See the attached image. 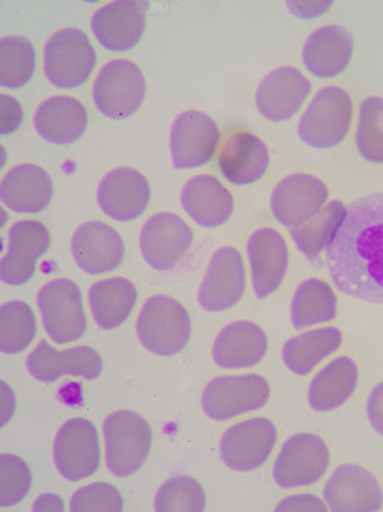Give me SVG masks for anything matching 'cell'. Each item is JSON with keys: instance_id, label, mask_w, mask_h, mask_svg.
Wrapping results in <instances>:
<instances>
[{"instance_id": "cell-21", "label": "cell", "mask_w": 383, "mask_h": 512, "mask_svg": "<svg viewBox=\"0 0 383 512\" xmlns=\"http://www.w3.org/2000/svg\"><path fill=\"white\" fill-rule=\"evenodd\" d=\"M91 29L99 45L109 52H130L147 29V4L137 0L109 2L94 12Z\"/></svg>"}, {"instance_id": "cell-27", "label": "cell", "mask_w": 383, "mask_h": 512, "mask_svg": "<svg viewBox=\"0 0 383 512\" xmlns=\"http://www.w3.org/2000/svg\"><path fill=\"white\" fill-rule=\"evenodd\" d=\"M181 206L203 228H218L234 217V194L215 176L191 177L181 191Z\"/></svg>"}, {"instance_id": "cell-24", "label": "cell", "mask_w": 383, "mask_h": 512, "mask_svg": "<svg viewBox=\"0 0 383 512\" xmlns=\"http://www.w3.org/2000/svg\"><path fill=\"white\" fill-rule=\"evenodd\" d=\"M217 165L227 183L251 186L266 176L269 150L266 143L251 131H232L220 143Z\"/></svg>"}, {"instance_id": "cell-38", "label": "cell", "mask_w": 383, "mask_h": 512, "mask_svg": "<svg viewBox=\"0 0 383 512\" xmlns=\"http://www.w3.org/2000/svg\"><path fill=\"white\" fill-rule=\"evenodd\" d=\"M157 512H203L206 509V492L196 478L179 475L167 480L155 495Z\"/></svg>"}, {"instance_id": "cell-4", "label": "cell", "mask_w": 383, "mask_h": 512, "mask_svg": "<svg viewBox=\"0 0 383 512\" xmlns=\"http://www.w3.org/2000/svg\"><path fill=\"white\" fill-rule=\"evenodd\" d=\"M106 467L118 478L132 477L149 460L152 426L132 410H116L103 422Z\"/></svg>"}, {"instance_id": "cell-23", "label": "cell", "mask_w": 383, "mask_h": 512, "mask_svg": "<svg viewBox=\"0 0 383 512\" xmlns=\"http://www.w3.org/2000/svg\"><path fill=\"white\" fill-rule=\"evenodd\" d=\"M322 494L334 512H377L383 507V490L377 477L351 463L332 472Z\"/></svg>"}, {"instance_id": "cell-28", "label": "cell", "mask_w": 383, "mask_h": 512, "mask_svg": "<svg viewBox=\"0 0 383 512\" xmlns=\"http://www.w3.org/2000/svg\"><path fill=\"white\" fill-rule=\"evenodd\" d=\"M0 200L21 215L41 213L53 200L52 176L40 165H16L2 179Z\"/></svg>"}, {"instance_id": "cell-35", "label": "cell", "mask_w": 383, "mask_h": 512, "mask_svg": "<svg viewBox=\"0 0 383 512\" xmlns=\"http://www.w3.org/2000/svg\"><path fill=\"white\" fill-rule=\"evenodd\" d=\"M38 322L28 303L12 300L0 307V349L4 354L24 353L33 344Z\"/></svg>"}, {"instance_id": "cell-34", "label": "cell", "mask_w": 383, "mask_h": 512, "mask_svg": "<svg viewBox=\"0 0 383 512\" xmlns=\"http://www.w3.org/2000/svg\"><path fill=\"white\" fill-rule=\"evenodd\" d=\"M346 217V206L341 201H329L317 215L302 223L300 227L290 230L293 244L303 256L310 261H317L322 252L327 251L334 235Z\"/></svg>"}, {"instance_id": "cell-41", "label": "cell", "mask_w": 383, "mask_h": 512, "mask_svg": "<svg viewBox=\"0 0 383 512\" xmlns=\"http://www.w3.org/2000/svg\"><path fill=\"white\" fill-rule=\"evenodd\" d=\"M23 118V108L19 101L7 94H2L0 97V133L4 137L12 135L14 131L19 130V126L23 125Z\"/></svg>"}, {"instance_id": "cell-8", "label": "cell", "mask_w": 383, "mask_h": 512, "mask_svg": "<svg viewBox=\"0 0 383 512\" xmlns=\"http://www.w3.org/2000/svg\"><path fill=\"white\" fill-rule=\"evenodd\" d=\"M45 332L57 344L79 341L87 332L84 296L77 283L67 278L53 279L36 296Z\"/></svg>"}, {"instance_id": "cell-19", "label": "cell", "mask_w": 383, "mask_h": 512, "mask_svg": "<svg viewBox=\"0 0 383 512\" xmlns=\"http://www.w3.org/2000/svg\"><path fill=\"white\" fill-rule=\"evenodd\" d=\"M149 179L133 167L108 172L98 186V205L106 217L128 223L142 217L150 205Z\"/></svg>"}, {"instance_id": "cell-16", "label": "cell", "mask_w": 383, "mask_h": 512, "mask_svg": "<svg viewBox=\"0 0 383 512\" xmlns=\"http://www.w3.org/2000/svg\"><path fill=\"white\" fill-rule=\"evenodd\" d=\"M312 94V82L302 70L278 67L264 75L256 91V108L264 120L285 123L297 116Z\"/></svg>"}, {"instance_id": "cell-17", "label": "cell", "mask_w": 383, "mask_h": 512, "mask_svg": "<svg viewBox=\"0 0 383 512\" xmlns=\"http://www.w3.org/2000/svg\"><path fill=\"white\" fill-rule=\"evenodd\" d=\"M247 259L251 266V283L259 300L278 291L290 271V249L275 228H258L247 240Z\"/></svg>"}, {"instance_id": "cell-15", "label": "cell", "mask_w": 383, "mask_h": 512, "mask_svg": "<svg viewBox=\"0 0 383 512\" xmlns=\"http://www.w3.org/2000/svg\"><path fill=\"white\" fill-rule=\"evenodd\" d=\"M331 193L319 177L305 172L290 174L271 194V213L281 227L293 230L317 215L329 203Z\"/></svg>"}, {"instance_id": "cell-46", "label": "cell", "mask_w": 383, "mask_h": 512, "mask_svg": "<svg viewBox=\"0 0 383 512\" xmlns=\"http://www.w3.org/2000/svg\"><path fill=\"white\" fill-rule=\"evenodd\" d=\"M35 511H65L62 497L55 494H45L38 497L35 502Z\"/></svg>"}, {"instance_id": "cell-44", "label": "cell", "mask_w": 383, "mask_h": 512, "mask_svg": "<svg viewBox=\"0 0 383 512\" xmlns=\"http://www.w3.org/2000/svg\"><path fill=\"white\" fill-rule=\"evenodd\" d=\"M285 6L295 18L315 19L331 11L334 2H286Z\"/></svg>"}, {"instance_id": "cell-3", "label": "cell", "mask_w": 383, "mask_h": 512, "mask_svg": "<svg viewBox=\"0 0 383 512\" xmlns=\"http://www.w3.org/2000/svg\"><path fill=\"white\" fill-rule=\"evenodd\" d=\"M353 99L338 86L322 87L298 121V137L317 150L338 147L353 125Z\"/></svg>"}, {"instance_id": "cell-39", "label": "cell", "mask_w": 383, "mask_h": 512, "mask_svg": "<svg viewBox=\"0 0 383 512\" xmlns=\"http://www.w3.org/2000/svg\"><path fill=\"white\" fill-rule=\"evenodd\" d=\"M33 485V473L19 456L4 453L0 456V506H18L26 499Z\"/></svg>"}, {"instance_id": "cell-6", "label": "cell", "mask_w": 383, "mask_h": 512, "mask_svg": "<svg viewBox=\"0 0 383 512\" xmlns=\"http://www.w3.org/2000/svg\"><path fill=\"white\" fill-rule=\"evenodd\" d=\"M94 104L106 118L121 121L132 118L147 96V80L137 63L118 58L99 70L92 87Z\"/></svg>"}, {"instance_id": "cell-30", "label": "cell", "mask_w": 383, "mask_h": 512, "mask_svg": "<svg viewBox=\"0 0 383 512\" xmlns=\"http://www.w3.org/2000/svg\"><path fill=\"white\" fill-rule=\"evenodd\" d=\"M360 370L353 359L339 356L329 361L309 385V405L315 412H332L343 407L358 388Z\"/></svg>"}, {"instance_id": "cell-13", "label": "cell", "mask_w": 383, "mask_h": 512, "mask_svg": "<svg viewBox=\"0 0 383 512\" xmlns=\"http://www.w3.org/2000/svg\"><path fill=\"white\" fill-rule=\"evenodd\" d=\"M193 242V228L171 211H162L150 217L140 232L143 261L162 273L176 268L193 247Z\"/></svg>"}, {"instance_id": "cell-45", "label": "cell", "mask_w": 383, "mask_h": 512, "mask_svg": "<svg viewBox=\"0 0 383 512\" xmlns=\"http://www.w3.org/2000/svg\"><path fill=\"white\" fill-rule=\"evenodd\" d=\"M0 390H2V421L0 424L6 426L16 410V397L6 382L0 383Z\"/></svg>"}, {"instance_id": "cell-32", "label": "cell", "mask_w": 383, "mask_h": 512, "mask_svg": "<svg viewBox=\"0 0 383 512\" xmlns=\"http://www.w3.org/2000/svg\"><path fill=\"white\" fill-rule=\"evenodd\" d=\"M343 341V332L338 327L307 330L283 344V365L295 375H310L324 359L338 353Z\"/></svg>"}, {"instance_id": "cell-26", "label": "cell", "mask_w": 383, "mask_h": 512, "mask_svg": "<svg viewBox=\"0 0 383 512\" xmlns=\"http://www.w3.org/2000/svg\"><path fill=\"white\" fill-rule=\"evenodd\" d=\"M353 53L355 40L348 29L338 24L321 26L303 45V67L317 79H334L348 69Z\"/></svg>"}, {"instance_id": "cell-29", "label": "cell", "mask_w": 383, "mask_h": 512, "mask_svg": "<svg viewBox=\"0 0 383 512\" xmlns=\"http://www.w3.org/2000/svg\"><path fill=\"white\" fill-rule=\"evenodd\" d=\"M33 125L38 135L53 145H72L86 135L89 114L75 97L55 96L36 109Z\"/></svg>"}, {"instance_id": "cell-33", "label": "cell", "mask_w": 383, "mask_h": 512, "mask_svg": "<svg viewBox=\"0 0 383 512\" xmlns=\"http://www.w3.org/2000/svg\"><path fill=\"white\" fill-rule=\"evenodd\" d=\"M336 317L338 295L327 281L309 278L297 286L290 307L293 329L302 330L314 325L329 324Z\"/></svg>"}, {"instance_id": "cell-11", "label": "cell", "mask_w": 383, "mask_h": 512, "mask_svg": "<svg viewBox=\"0 0 383 512\" xmlns=\"http://www.w3.org/2000/svg\"><path fill=\"white\" fill-rule=\"evenodd\" d=\"M278 443L275 422L252 417L230 426L220 439L222 461L234 472H254L263 467Z\"/></svg>"}, {"instance_id": "cell-42", "label": "cell", "mask_w": 383, "mask_h": 512, "mask_svg": "<svg viewBox=\"0 0 383 512\" xmlns=\"http://www.w3.org/2000/svg\"><path fill=\"white\" fill-rule=\"evenodd\" d=\"M329 507H327L326 501H322L319 499L317 495L314 494H295L288 495L285 497L283 501L276 506V511H310V512H326Z\"/></svg>"}, {"instance_id": "cell-25", "label": "cell", "mask_w": 383, "mask_h": 512, "mask_svg": "<svg viewBox=\"0 0 383 512\" xmlns=\"http://www.w3.org/2000/svg\"><path fill=\"white\" fill-rule=\"evenodd\" d=\"M266 330L251 320H235L215 337L212 358L223 370H246L258 366L268 354Z\"/></svg>"}, {"instance_id": "cell-2", "label": "cell", "mask_w": 383, "mask_h": 512, "mask_svg": "<svg viewBox=\"0 0 383 512\" xmlns=\"http://www.w3.org/2000/svg\"><path fill=\"white\" fill-rule=\"evenodd\" d=\"M138 342L149 353L171 358L181 353L191 339V315L183 303L167 295H155L138 313Z\"/></svg>"}, {"instance_id": "cell-31", "label": "cell", "mask_w": 383, "mask_h": 512, "mask_svg": "<svg viewBox=\"0 0 383 512\" xmlns=\"http://www.w3.org/2000/svg\"><path fill=\"white\" fill-rule=\"evenodd\" d=\"M137 286L130 279H101L89 288L92 319L99 329L115 330L132 317L137 305Z\"/></svg>"}, {"instance_id": "cell-5", "label": "cell", "mask_w": 383, "mask_h": 512, "mask_svg": "<svg viewBox=\"0 0 383 512\" xmlns=\"http://www.w3.org/2000/svg\"><path fill=\"white\" fill-rule=\"evenodd\" d=\"M96 65L98 53L82 29H60L46 41L43 69L46 79L58 89L84 86Z\"/></svg>"}, {"instance_id": "cell-9", "label": "cell", "mask_w": 383, "mask_h": 512, "mask_svg": "<svg viewBox=\"0 0 383 512\" xmlns=\"http://www.w3.org/2000/svg\"><path fill=\"white\" fill-rule=\"evenodd\" d=\"M331 465L326 441L312 433L293 434L281 446L273 478L281 489H298L319 482Z\"/></svg>"}, {"instance_id": "cell-40", "label": "cell", "mask_w": 383, "mask_h": 512, "mask_svg": "<svg viewBox=\"0 0 383 512\" xmlns=\"http://www.w3.org/2000/svg\"><path fill=\"white\" fill-rule=\"evenodd\" d=\"M125 501L115 485L94 482L77 489L70 499V511L74 512H121Z\"/></svg>"}, {"instance_id": "cell-37", "label": "cell", "mask_w": 383, "mask_h": 512, "mask_svg": "<svg viewBox=\"0 0 383 512\" xmlns=\"http://www.w3.org/2000/svg\"><path fill=\"white\" fill-rule=\"evenodd\" d=\"M355 143L366 162L383 164V97H366L360 104Z\"/></svg>"}, {"instance_id": "cell-43", "label": "cell", "mask_w": 383, "mask_h": 512, "mask_svg": "<svg viewBox=\"0 0 383 512\" xmlns=\"http://www.w3.org/2000/svg\"><path fill=\"white\" fill-rule=\"evenodd\" d=\"M366 417L375 433L383 438V382L373 387L366 400Z\"/></svg>"}, {"instance_id": "cell-20", "label": "cell", "mask_w": 383, "mask_h": 512, "mask_svg": "<svg viewBox=\"0 0 383 512\" xmlns=\"http://www.w3.org/2000/svg\"><path fill=\"white\" fill-rule=\"evenodd\" d=\"M75 264L91 276L116 271L125 261V240L108 223L86 222L75 230L70 242Z\"/></svg>"}, {"instance_id": "cell-36", "label": "cell", "mask_w": 383, "mask_h": 512, "mask_svg": "<svg viewBox=\"0 0 383 512\" xmlns=\"http://www.w3.org/2000/svg\"><path fill=\"white\" fill-rule=\"evenodd\" d=\"M36 70L33 43L24 36H6L0 41V86L21 89L28 86Z\"/></svg>"}, {"instance_id": "cell-7", "label": "cell", "mask_w": 383, "mask_h": 512, "mask_svg": "<svg viewBox=\"0 0 383 512\" xmlns=\"http://www.w3.org/2000/svg\"><path fill=\"white\" fill-rule=\"evenodd\" d=\"M271 387L258 373L213 378L201 395V409L212 421H230L268 405Z\"/></svg>"}, {"instance_id": "cell-12", "label": "cell", "mask_w": 383, "mask_h": 512, "mask_svg": "<svg viewBox=\"0 0 383 512\" xmlns=\"http://www.w3.org/2000/svg\"><path fill=\"white\" fill-rule=\"evenodd\" d=\"M220 148V128L210 114L189 109L176 116L171 126L174 169H198L212 162Z\"/></svg>"}, {"instance_id": "cell-18", "label": "cell", "mask_w": 383, "mask_h": 512, "mask_svg": "<svg viewBox=\"0 0 383 512\" xmlns=\"http://www.w3.org/2000/svg\"><path fill=\"white\" fill-rule=\"evenodd\" d=\"M9 249L0 262V279L11 286L26 285L36 273V264L52 245L45 223L21 220L9 228Z\"/></svg>"}, {"instance_id": "cell-22", "label": "cell", "mask_w": 383, "mask_h": 512, "mask_svg": "<svg viewBox=\"0 0 383 512\" xmlns=\"http://www.w3.org/2000/svg\"><path fill=\"white\" fill-rule=\"evenodd\" d=\"M26 368L29 375L41 383H55L62 376L96 380L103 373L104 361L101 354L89 346L58 351L50 342L40 341L29 353Z\"/></svg>"}, {"instance_id": "cell-10", "label": "cell", "mask_w": 383, "mask_h": 512, "mask_svg": "<svg viewBox=\"0 0 383 512\" xmlns=\"http://www.w3.org/2000/svg\"><path fill=\"white\" fill-rule=\"evenodd\" d=\"M55 467L65 480L81 482L101 467V439L91 421L75 417L58 429L53 444Z\"/></svg>"}, {"instance_id": "cell-14", "label": "cell", "mask_w": 383, "mask_h": 512, "mask_svg": "<svg viewBox=\"0 0 383 512\" xmlns=\"http://www.w3.org/2000/svg\"><path fill=\"white\" fill-rule=\"evenodd\" d=\"M246 293V262L235 247H222L213 254L198 290V303L205 312H227Z\"/></svg>"}, {"instance_id": "cell-1", "label": "cell", "mask_w": 383, "mask_h": 512, "mask_svg": "<svg viewBox=\"0 0 383 512\" xmlns=\"http://www.w3.org/2000/svg\"><path fill=\"white\" fill-rule=\"evenodd\" d=\"M334 285L360 302L383 305V193L346 206L338 234L326 251Z\"/></svg>"}]
</instances>
